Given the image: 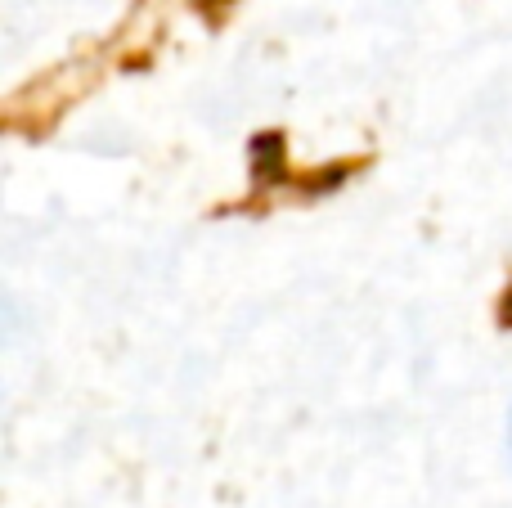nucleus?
I'll return each mask as SVG.
<instances>
[]
</instances>
